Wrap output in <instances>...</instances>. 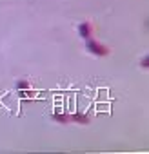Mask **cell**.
I'll use <instances>...</instances> for the list:
<instances>
[{
  "instance_id": "1",
  "label": "cell",
  "mask_w": 149,
  "mask_h": 154,
  "mask_svg": "<svg viewBox=\"0 0 149 154\" xmlns=\"http://www.w3.org/2000/svg\"><path fill=\"white\" fill-rule=\"evenodd\" d=\"M86 49H87L91 54H97V56H104V54H107V49H106L102 44H98V42H95V40H91V38H87V42H86Z\"/></svg>"
},
{
  "instance_id": "2",
  "label": "cell",
  "mask_w": 149,
  "mask_h": 154,
  "mask_svg": "<svg viewBox=\"0 0 149 154\" xmlns=\"http://www.w3.org/2000/svg\"><path fill=\"white\" fill-rule=\"evenodd\" d=\"M78 35L82 38H89L91 36V26H89V22H82L78 26Z\"/></svg>"
},
{
  "instance_id": "3",
  "label": "cell",
  "mask_w": 149,
  "mask_h": 154,
  "mask_svg": "<svg viewBox=\"0 0 149 154\" xmlns=\"http://www.w3.org/2000/svg\"><path fill=\"white\" fill-rule=\"evenodd\" d=\"M27 87H29V84H27L26 80H20V82L17 84V89H18V91H24V89H27Z\"/></svg>"
},
{
  "instance_id": "4",
  "label": "cell",
  "mask_w": 149,
  "mask_h": 154,
  "mask_svg": "<svg viewBox=\"0 0 149 154\" xmlns=\"http://www.w3.org/2000/svg\"><path fill=\"white\" fill-rule=\"evenodd\" d=\"M142 67H147V56H144V60H142Z\"/></svg>"
}]
</instances>
